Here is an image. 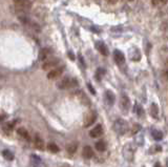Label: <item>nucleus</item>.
Returning a JSON list of instances; mask_svg holds the SVG:
<instances>
[{
	"mask_svg": "<svg viewBox=\"0 0 168 167\" xmlns=\"http://www.w3.org/2000/svg\"><path fill=\"white\" fill-rule=\"evenodd\" d=\"M106 1L109 4H116V3L118 2V0H106Z\"/></svg>",
	"mask_w": 168,
	"mask_h": 167,
	"instance_id": "bb28decb",
	"label": "nucleus"
},
{
	"mask_svg": "<svg viewBox=\"0 0 168 167\" xmlns=\"http://www.w3.org/2000/svg\"><path fill=\"white\" fill-rule=\"evenodd\" d=\"M120 107H121L122 110H129L130 108V100L129 98L127 97V95L123 94L121 96V99H120Z\"/></svg>",
	"mask_w": 168,
	"mask_h": 167,
	"instance_id": "6e6552de",
	"label": "nucleus"
},
{
	"mask_svg": "<svg viewBox=\"0 0 168 167\" xmlns=\"http://www.w3.org/2000/svg\"><path fill=\"white\" fill-rule=\"evenodd\" d=\"M103 132H103V127H102V125L98 124L91 129V132H89V136H91V138H99V137H101L102 135H103Z\"/></svg>",
	"mask_w": 168,
	"mask_h": 167,
	"instance_id": "1a4fd4ad",
	"label": "nucleus"
},
{
	"mask_svg": "<svg viewBox=\"0 0 168 167\" xmlns=\"http://www.w3.org/2000/svg\"><path fill=\"white\" fill-rule=\"evenodd\" d=\"M165 76H166V78L168 79V71H166V73H165Z\"/></svg>",
	"mask_w": 168,
	"mask_h": 167,
	"instance_id": "7c9ffc66",
	"label": "nucleus"
},
{
	"mask_svg": "<svg viewBox=\"0 0 168 167\" xmlns=\"http://www.w3.org/2000/svg\"><path fill=\"white\" fill-rule=\"evenodd\" d=\"M96 149L98 150V152H104V150L106 149V143L104 142V141H98L97 143H96L95 145Z\"/></svg>",
	"mask_w": 168,
	"mask_h": 167,
	"instance_id": "a211bd4d",
	"label": "nucleus"
},
{
	"mask_svg": "<svg viewBox=\"0 0 168 167\" xmlns=\"http://www.w3.org/2000/svg\"><path fill=\"white\" fill-rule=\"evenodd\" d=\"M78 149V144L77 143H71V144L67 145L66 147V152H69V154H74Z\"/></svg>",
	"mask_w": 168,
	"mask_h": 167,
	"instance_id": "f3484780",
	"label": "nucleus"
},
{
	"mask_svg": "<svg viewBox=\"0 0 168 167\" xmlns=\"http://www.w3.org/2000/svg\"><path fill=\"white\" fill-rule=\"evenodd\" d=\"M129 1H133V0H129Z\"/></svg>",
	"mask_w": 168,
	"mask_h": 167,
	"instance_id": "72a5a7b5",
	"label": "nucleus"
},
{
	"mask_svg": "<svg viewBox=\"0 0 168 167\" xmlns=\"http://www.w3.org/2000/svg\"><path fill=\"white\" fill-rule=\"evenodd\" d=\"M141 129V125H139V124H135L133 125V134H136V132H138V130H140Z\"/></svg>",
	"mask_w": 168,
	"mask_h": 167,
	"instance_id": "5701e85b",
	"label": "nucleus"
},
{
	"mask_svg": "<svg viewBox=\"0 0 168 167\" xmlns=\"http://www.w3.org/2000/svg\"><path fill=\"white\" fill-rule=\"evenodd\" d=\"M104 75V71L103 69H101V68H99L97 71V79H99L100 80V78H101V76H103Z\"/></svg>",
	"mask_w": 168,
	"mask_h": 167,
	"instance_id": "b1692460",
	"label": "nucleus"
},
{
	"mask_svg": "<svg viewBox=\"0 0 168 167\" xmlns=\"http://www.w3.org/2000/svg\"><path fill=\"white\" fill-rule=\"evenodd\" d=\"M49 54H51V49H42L39 53V59L41 61H45L49 58Z\"/></svg>",
	"mask_w": 168,
	"mask_h": 167,
	"instance_id": "2eb2a0df",
	"label": "nucleus"
},
{
	"mask_svg": "<svg viewBox=\"0 0 168 167\" xmlns=\"http://www.w3.org/2000/svg\"><path fill=\"white\" fill-rule=\"evenodd\" d=\"M104 98H105V101L107 102V104H109V105H113V102H115V95H113V93L111 90L105 91Z\"/></svg>",
	"mask_w": 168,
	"mask_h": 167,
	"instance_id": "ddd939ff",
	"label": "nucleus"
},
{
	"mask_svg": "<svg viewBox=\"0 0 168 167\" xmlns=\"http://www.w3.org/2000/svg\"><path fill=\"white\" fill-rule=\"evenodd\" d=\"M135 152H136V146L131 143H128L126 144L125 146L123 147V157L126 159L127 161H131L133 159V156H135Z\"/></svg>",
	"mask_w": 168,
	"mask_h": 167,
	"instance_id": "20e7f679",
	"label": "nucleus"
},
{
	"mask_svg": "<svg viewBox=\"0 0 168 167\" xmlns=\"http://www.w3.org/2000/svg\"><path fill=\"white\" fill-rule=\"evenodd\" d=\"M17 134L19 135L21 138L25 139V140H29V134L24 127H19L17 129Z\"/></svg>",
	"mask_w": 168,
	"mask_h": 167,
	"instance_id": "dca6fc26",
	"label": "nucleus"
},
{
	"mask_svg": "<svg viewBox=\"0 0 168 167\" xmlns=\"http://www.w3.org/2000/svg\"><path fill=\"white\" fill-rule=\"evenodd\" d=\"M160 2H162L163 4H165V3H167V0H159Z\"/></svg>",
	"mask_w": 168,
	"mask_h": 167,
	"instance_id": "c85d7f7f",
	"label": "nucleus"
},
{
	"mask_svg": "<svg viewBox=\"0 0 168 167\" xmlns=\"http://www.w3.org/2000/svg\"><path fill=\"white\" fill-rule=\"evenodd\" d=\"M113 128L118 135L122 136V135L126 134L127 130H128V124H127V122H126L125 120H123V119H117V120L113 122Z\"/></svg>",
	"mask_w": 168,
	"mask_h": 167,
	"instance_id": "f257e3e1",
	"label": "nucleus"
},
{
	"mask_svg": "<svg viewBox=\"0 0 168 167\" xmlns=\"http://www.w3.org/2000/svg\"><path fill=\"white\" fill-rule=\"evenodd\" d=\"M2 156L4 157V158L7 159V161H12L14 159V154H12L11 152H9V150H3V152H2Z\"/></svg>",
	"mask_w": 168,
	"mask_h": 167,
	"instance_id": "4be33fe9",
	"label": "nucleus"
},
{
	"mask_svg": "<svg viewBox=\"0 0 168 167\" xmlns=\"http://www.w3.org/2000/svg\"><path fill=\"white\" fill-rule=\"evenodd\" d=\"M47 149H49V152H53V154H57V152H59V147L57 146V144H55V143H49L47 144Z\"/></svg>",
	"mask_w": 168,
	"mask_h": 167,
	"instance_id": "6ab92c4d",
	"label": "nucleus"
},
{
	"mask_svg": "<svg viewBox=\"0 0 168 167\" xmlns=\"http://www.w3.org/2000/svg\"><path fill=\"white\" fill-rule=\"evenodd\" d=\"M151 3H153V5H157L158 3H159V0H151Z\"/></svg>",
	"mask_w": 168,
	"mask_h": 167,
	"instance_id": "cd10ccee",
	"label": "nucleus"
},
{
	"mask_svg": "<svg viewBox=\"0 0 168 167\" xmlns=\"http://www.w3.org/2000/svg\"><path fill=\"white\" fill-rule=\"evenodd\" d=\"M14 5L20 12H27L32 9V2L29 0H14Z\"/></svg>",
	"mask_w": 168,
	"mask_h": 167,
	"instance_id": "7ed1b4c3",
	"label": "nucleus"
},
{
	"mask_svg": "<svg viewBox=\"0 0 168 167\" xmlns=\"http://www.w3.org/2000/svg\"><path fill=\"white\" fill-rule=\"evenodd\" d=\"M166 166L168 167V159H167V160H166Z\"/></svg>",
	"mask_w": 168,
	"mask_h": 167,
	"instance_id": "2f4dec72",
	"label": "nucleus"
},
{
	"mask_svg": "<svg viewBox=\"0 0 168 167\" xmlns=\"http://www.w3.org/2000/svg\"><path fill=\"white\" fill-rule=\"evenodd\" d=\"M158 114H159V109H158L157 104L153 103V104L150 105V115L153 117V118H157V117H158Z\"/></svg>",
	"mask_w": 168,
	"mask_h": 167,
	"instance_id": "412c9836",
	"label": "nucleus"
},
{
	"mask_svg": "<svg viewBox=\"0 0 168 167\" xmlns=\"http://www.w3.org/2000/svg\"><path fill=\"white\" fill-rule=\"evenodd\" d=\"M78 85V81L74 78H69V77H64L61 81H59L57 84L58 88L60 89H67L71 88V87L77 86Z\"/></svg>",
	"mask_w": 168,
	"mask_h": 167,
	"instance_id": "f03ea898",
	"label": "nucleus"
},
{
	"mask_svg": "<svg viewBox=\"0 0 168 167\" xmlns=\"http://www.w3.org/2000/svg\"><path fill=\"white\" fill-rule=\"evenodd\" d=\"M96 47H97V49L103 56H107V55H108V49H107L106 45L104 44L103 42H101V41H98V42L96 43Z\"/></svg>",
	"mask_w": 168,
	"mask_h": 167,
	"instance_id": "f8f14e48",
	"label": "nucleus"
},
{
	"mask_svg": "<svg viewBox=\"0 0 168 167\" xmlns=\"http://www.w3.org/2000/svg\"><path fill=\"white\" fill-rule=\"evenodd\" d=\"M34 146L37 148V149H44V141H43V139L41 138V137H39L37 135V136H35V139H34Z\"/></svg>",
	"mask_w": 168,
	"mask_h": 167,
	"instance_id": "9b49d317",
	"label": "nucleus"
},
{
	"mask_svg": "<svg viewBox=\"0 0 168 167\" xmlns=\"http://www.w3.org/2000/svg\"><path fill=\"white\" fill-rule=\"evenodd\" d=\"M153 137L155 140L157 141H160L163 139V134H162V132H160V130H158V129H153Z\"/></svg>",
	"mask_w": 168,
	"mask_h": 167,
	"instance_id": "aec40b11",
	"label": "nucleus"
},
{
	"mask_svg": "<svg viewBox=\"0 0 168 167\" xmlns=\"http://www.w3.org/2000/svg\"><path fill=\"white\" fill-rule=\"evenodd\" d=\"M137 113H138V115H139V116H142V115H143V108H142V106H139V105H138Z\"/></svg>",
	"mask_w": 168,
	"mask_h": 167,
	"instance_id": "393cba45",
	"label": "nucleus"
},
{
	"mask_svg": "<svg viewBox=\"0 0 168 167\" xmlns=\"http://www.w3.org/2000/svg\"><path fill=\"white\" fill-rule=\"evenodd\" d=\"M59 59L58 58H51V59H47L43 62V65H42V68L44 69V71H47V69H53L59 64Z\"/></svg>",
	"mask_w": 168,
	"mask_h": 167,
	"instance_id": "423d86ee",
	"label": "nucleus"
},
{
	"mask_svg": "<svg viewBox=\"0 0 168 167\" xmlns=\"http://www.w3.org/2000/svg\"><path fill=\"white\" fill-rule=\"evenodd\" d=\"M82 156H83L85 159L93 158L94 152H93V149H91V146H85V147H84L83 150H82Z\"/></svg>",
	"mask_w": 168,
	"mask_h": 167,
	"instance_id": "4468645a",
	"label": "nucleus"
},
{
	"mask_svg": "<svg viewBox=\"0 0 168 167\" xmlns=\"http://www.w3.org/2000/svg\"><path fill=\"white\" fill-rule=\"evenodd\" d=\"M166 63H167V64H168V58H167V61H166Z\"/></svg>",
	"mask_w": 168,
	"mask_h": 167,
	"instance_id": "473e14b6",
	"label": "nucleus"
},
{
	"mask_svg": "<svg viewBox=\"0 0 168 167\" xmlns=\"http://www.w3.org/2000/svg\"><path fill=\"white\" fill-rule=\"evenodd\" d=\"M63 71H64V67L63 66L55 67V68H53L49 74H47V78H49V80L59 78V77L62 75V73H63Z\"/></svg>",
	"mask_w": 168,
	"mask_h": 167,
	"instance_id": "0eeeda50",
	"label": "nucleus"
},
{
	"mask_svg": "<svg viewBox=\"0 0 168 167\" xmlns=\"http://www.w3.org/2000/svg\"><path fill=\"white\" fill-rule=\"evenodd\" d=\"M113 59H115L116 63L119 65L123 64L124 61H125V57H124L123 53L120 51L119 49H116V51H113Z\"/></svg>",
	"mask_w": 168,
	"mask_h": 167,
	"instance_id": "9d476101",
	"label": "nucleus"
},
{
	"mask_svg": "<svg viewBox=\"0 0 168 167\" xmlns=\"http://www.w3.org/2000/svg\"><path fill=\"white\" fill-rule=\"evenodd\" d=\"M87 87H88V89H89V90H91V94H94V95L96 94L95 89H94V87L91 86V84H89V83H88V84H87Z\"/></svg>",
	"mask_w": 168,
	"mask_h": 167,
	"instance_id": "a878e982",
	"label": "nucleus"
},
{
	"mask_svg": "<svg viewBox=\"0 0 168 167\" xmlns=\"http://www.w3.org/2000/svg\"><path fill=\"white\" fill-rule=\"evenodd\" d=\"M155 167H161V165H160V163H157V164H155Z\"/></svg>",
	"mask_w": 168,
	"mask_h": 167,
	"instance_id": "c756f323",
	"label": "nucleus"
},
{
	"mask_svg": "<svg viewBox=\"0 0 168 167\" xmlns=\"http://www.w3.org/2000/svg\"><path fill=\"white\" fill-rule=\"evenodd\" d=\"M97 120V114H96V111H89L88 114L85 116L84 118V127H89L91 125H93L94 123L96 122Z\"/></svg>",
	"mask_w": 168,
	"mask_h": 167,
	"instance_id": "39448f33",
	"label": "nucleus"
}]
</instances>
